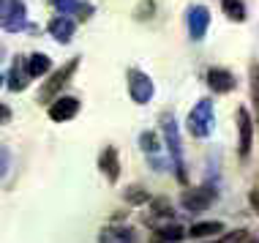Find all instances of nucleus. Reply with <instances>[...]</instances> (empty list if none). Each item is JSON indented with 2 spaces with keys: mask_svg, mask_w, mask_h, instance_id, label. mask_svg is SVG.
Here are the masks:
<instances>
[{
  "mask_svg": "<svg viewBox=\"0 0 259 243\" xmlns=\"http://www.w3.org/2000/svg\"><path fill=\"white\" fill-rule=\"evenodd\" d=\"M161 129H164V142H166V153L172 158L175 175L180 183H186V161H183V145H180V131L172 115H161Z\"/></svg>",
  "mask_w": 259,
  "mask_h": 243,
  "instance_id": "obj_1",
  "label": "nucleus"
},
{
  "mask_svg": "<svg viewBox=\"0 0 259 243\" xmlns=\"http://www.w3.org/2000/svg\"><path fill=\"white\" fill-rule=\"evenodd\" d=\"M215 126V115H213V101L202 99L197 107L188 112V131L194 137H210Z\"/></svg>",
  "mask_w": 259,
  "mask_h": 243,
  "instance_id": "obj_2",
  "label": "nucleus"
},
{
  "mask_svg": "<svg viewBox=\"0 0 259 243\" xmlns=\"http://www.w3.org/2000/svg\"><path fill=\"white\" fill-rule=\"evenodd\" d=\"M76 63H79V58H71L68 63H63L58 71H55L50 79H47V85L38 90V101H41V104H52V101H55V96H58L63 88H66V82L71 79V74L76 71Z\"/></svg>",
  "mask_w": 259,
  "mask_h": 243,
  "instance_id": "obj_3",
  "label": "nucleus"
},
{
  "mask_svg": "<svg viewBox=\"0 0 259 243\" xmlns=\"http://www.w3.org/2000/svg\"><path fill=\"white\" fill-rule=\"evenodd\" d=\"M0 27L6 33H19L27 27V11H25V3L22 0H9L0 11Z\"/></svg>",
  "mask_w": 259,
  "mask_h": 243,
  "instance_id": "obj_4",
  "label": "nucleus"
},
{
  "mask_svg": "<svg viewBox=\"0 0 259 243\" xmlns=\"http://www.w3.org/2000/svg\"><path fill=\"white\" fill-rule=\"evenodd\" d=\"M153 79L148 77V74H142V71H137V68H131L128 71V93H131V99H134L137 104H148L153 99Z\"/></svg>",
  "mask_w": 259,
  "mask_h": 243,
  "instance_id": "obj_5",
  "label": "nucleus"
},
{
  "mask_svg": "<svg viewBox=\"0 0 259 243\" xmlns=\"http://www.w3.org/2000/svg\"><path fill=\"white\" fill-rule=\"evenodd\" d=\"M213 199H215L213 189L199 186V189H188L183 197H180V205H183L186 211H191V213H202V211H207V208L213 205Z\"/></svg>",
  "mask_w": 259,
  "mask_h": 243,
  "instance_id": "obj_6",
  "label": "nucleus"
},
{
  "mask_svg": "<svg viewBox=\"0 0 259 243\" xmlns=\"http://www.w3.org/2000/svg\"><path fill=\"white\" fill-rule=\"evenodd\" d=\"M237 153L246 158L251 153V140H254V123H251V115L246 107L237 109Z\"/></svg>",
  "mask_w": 259,
  "mask_h": 243,
  "instance_id": "obj_7",
  "label": "nucleus"
},
{
  "mask_svg": "<svg viewBox=\"0 0 259 243\" xmlns=\"http://www.w3.org/2000/svg\"><path fill=\"white\" fill-rule=\"evenodd\" d=\"M76 112H79V99H74V96H58V99L50 104V117L55 123L74 120Z\"/></svg>",
  "mask_w": 259,
  "mask_h": 243,
  "instance_id": "obj_8",
  "label": "nucleus"
},
{
  "mask_svg": "<svg viewBox=\"0 0 259 243\" xmlns=\"http://www.w3.org/2000/svg\"><path fill=\"white\" fill-rule=\"evenodd\" d=\"M207 25H210V11L205 6H191V11H188V36L194 41H202L207 33Z\"/></svg>",
  "mask_w": 259,
  "mask_h": 243,
  "instance_id": "obj_9",
  "label": "nucleus"
},
{
  "mask_svg": "<svg viewBox=\"0 0 259 243\" xmlns=\"http://www.w3.org/2000/svg\"><path fill=\"white\" fill-rule=\"evenodd\" d=\"M30 79H33V77H30V71H27V58H25V60H22V58L14 60L9 77H6V85H9V90H14V93H22Z\"/></svg>",
  "mask_w": 259,
  "mask_h": 243,
  "instance_id": "obj_10",
  "label": "nucleus"
},
{
  "mask_svg": "<svg viewBox=\"0 0 259 243\" xmlns=\"http://www.w3.org/2000/svg\"><path fill=\"white\" fill-rule=\"evenodd\" d=\"M50 36L55 38V41H60V44H68V41L74 38V30H76V22H74V17H55L52 22H50Z\"/></svg>",
  "mask_w": 259,
  "mask_h": 243,
  "instance_id": "obj_11",
  "label": "nucleus"
},
{
  "mask_svg": "<svg viewBox=\"0 0 259 243\" xmlns=\"http://www.w3.org/2000/svg\"><path fill=\"white\" fill-rule=\"evenodd\" d=\"M99 170L107 175L109 183H117V178H120V158H117V150L112 148H104L101 156H99Z\"/></svg>",
  "mask_w": 259,
  "mask_h": 243,
  "instance_id": "obj_12",
  "label": "nucleus"
},
{
  "mask_svg": "<svg viewBox=\"0 0 259 243\" xmlns=\"http://www.w3.org/2000/svg\"><path fill=\"white\" fill-rule=\"evenodd\" d=\"M52 3L63 17H79V19L93 17V6L85 3V0H52Z\"/></svg>",
  "mask_w": 259,
  "mask_h": 243,
  "instance_id": "obj_13",
  "label": "nucleus"
},
{
  "mask_svg": "<svg viewBox=\"0 0 259 243\" xmlns=\"http://www.w3.org/2000/svg\"><path fill=\"white\" fill-rule=\"evenodd\" d=\"M207 85L215 90V93H229V90L235 88V77L232 71H227V68H210L207 71Z\"/></svg>",
  "mask_w": 259,
  "mask_h": 243,
  "instance_id": "obj_14",
  "label": "nucleus"
},
{
  "mask_svg": "<svg viewBox=\"0 0 259 243\" xmlns=\"http://www.w3.org/2000/svg\"><path fill=\"white\" fill-rule=\"evenodd\" d=\"M27 71H30V77H47L52 71V58L44 52H33L27 58Z\"/></svg>",
  "mask_w": 259,
  "mask_h": 243,
  "instance_id": "obj_15",
  "label": "nucleus"
},
{
  "mask_svg": "<svg viewBox=\"0 0 259 243\" xmlns=\"http://www.w3.org/2000/svg\"><path fill=\"white\" fill-rule=\"evenodd\" d=\"M221 232H224L221 221H197V224H191V230H188L191 238H213V235H221Z\"/></svg>",
  "mask_w": 259,
  "mask_h": 243,
  "instance_id": "obj_16",
  "label": "nucleus"
},
{
  "mask_svg": "<svg viewBox=\"0 0 259 243\" xmlns=\"http://www.w3.org/2000/svg\"><path fill=\"white\" fill-rule=\"evenodd\" d=\"M101 243H134V232L128 227H109L101 232Z\"/></svg>",
  "mask_w": 259,
  "mask_h": 243,
  "instance_id": "obj_17",
  "label": "nucleus"
},
{
  "mask_svg": "<svg viewBox=\"0 0 259 243\" xmlns=\"http://www.w3.org/2000/svg\"><path fill=\"white\" fill-rule=\"evenodd\" d=\"M183 235H186V230L180 224H166V227H158L153 240H158V243H178Z\"/></svg>",
  "mask_w": 259,
  "mask_h": 243,
  "instance_id": "obj_18",
  "label": "nucleus"
},
{
  "mask_svg": "<svg viewBox=\"0 0 259 243\" xmlns=\"http://www.w3.org/2000/svg\"><path fill=\"white\" fill-rule=\"evenodd\" d=\"M221 9L232 22H243L246 19V3L243 0H221Z\"/></svg>",
  "mask_w": 259,
  "mask_h": 243,
  "instance_id": "obj_19",
  "label": "nucleus"
},
{
  "mask_svg": "<svg viewBox=\"0 0 259 243\" xmlns=\"http://www.w3.org/2000/svg\"><path fill=\"white\" fill-rule=\"evenodd\" d=\"M139 145H142V150H145V153H150V156H156L158 150H161L158 137L153 134V131H148V134H142V137H139Z\"/></svg>",
  "mask_w": 259,
  "mask_h": 243,
  "instance_id": "obj_20",
  "label": "nucleus"
},
{
  "mask_svg": "<svg viewBox=\"0 0 259 243\" xmlns=\"http://www.w3.org/2000/svg\"><path fill=\"white\" fill-rule=\"evenodd\" d=\"M125 199H128L131 205H142L150 199V194L142 189V186H131V189H125Z\"/></svg>",
  "mask_w": 259,
  "mask_h": 243,
  "instance_id": "obj_21",
  "label": "nucleus"
},
{
  "mask_svg": "<svg viewBox=\"0 0 259 243\" xmlns=\"http://www.w3.org/2000/svg\"><path fill=\"white\" fill-rule=\"evenodd\" d=\"M153 216L169 219V216H172V205H169V199H153Z\"/></svg>",
  "mask_w": 259,
  "mask_h": 243,
  "instance_id": "obj_22",
  "label": "nucleus"
},
{
  "mask_svg": "<svg viewBox=\"0 0 259 243\" xmlns=\"http://www.w3.org/2000/svg\"><path fill=\"white\" fill-rule=\"evenodd\" d=\"M251 99H254L256 109H259V63L251 66Z\"/></svg>",
  "mask_w": 259,
  "mask_h": 243,
  "instance_id": "obj_23",
  "label": "nucleus"
},
{
  "mask_svg": "<svg viewBox=\"0 0 259 243\" xmlns=\"http://www.w3.org/2000/svg\"><path fill=\"white\" fill-rule=\"evenodd\" d=\"M9 161H11V156H9V150L6 148H0V178L9 172Z\"/></svg>",
  "mask_w": 259,
  "mask_h": 243,
  "instance_id": "obj_24",
  "label": "nucleus"
},
{
  "mask_svg": "<svg viewBox=\"0 0 259 243\" xmlns=\"http://www.w3.org/2000/svg\"><path fill=\"white\" fill-rule=\"evenodd\" d=\"M9 120H11V107L0 101V126H3V123H9Z\"/></svg>",
  "mask_w": 259,
  "mask_h": 243,
  "instance_id": "obj_25",
  "label": "nucleus"
},
{
  "mask_svg": "<svg viewBox=\"0 0 259 243\" xmlns=\"http://www.w3.org/2000/svg\"><path fill=\"white\" fill-rule=\"evenodd\" d=\"M248 202H251V208H254V211L259 213V189H254L248 194Z\"/></svg>",
  "mask_w": 259,
  "mask_h": 243,
  "instance_id": "obj_26",
  "label": "nucleus"
},
{
  "mask_svg": "<svg viewBox=\"0 0 259 243\" xmlns=\"http://www.w3.org/2000/svg\"><path fill=\"white\" fill-rule=\"evenodd\" d=\"M6 3H9V0H0V11H3V6H6Z\"/></svg>",
  "mask_w": 259,
  "mask_h": 243,
  "instance_id": "obj_27",
  "label": "nucleus"
},
{
  "mask_svg": "<svg viewBox=\"0 0 259 243\" xmlns=\"http://www.w3.org/2000/svg\"><path fill=\"white\" fill-rule=\"evenodd\" d=\"M213 243H224V240H213Z\"/></svg>",
  "mask_w": 259,
  "mask_h": 243,
  "instance_id": "obj_28",
  "label": "nucleus"
},
{
  "mask_svg": "<svg viewBox=\"0 0 259 243\" xmlns=\"http://www.w3.org/2000/svg\"><path fill=\"white\" fill-rule=\"evenodd\" d=\"M0 85H3V77H0Z\"/></svg>",
  "mask_w": 259,
  "mask_h": 243,
  "instance_id": "obj_29",
  "label": "nucleus"
}]
</instances>
